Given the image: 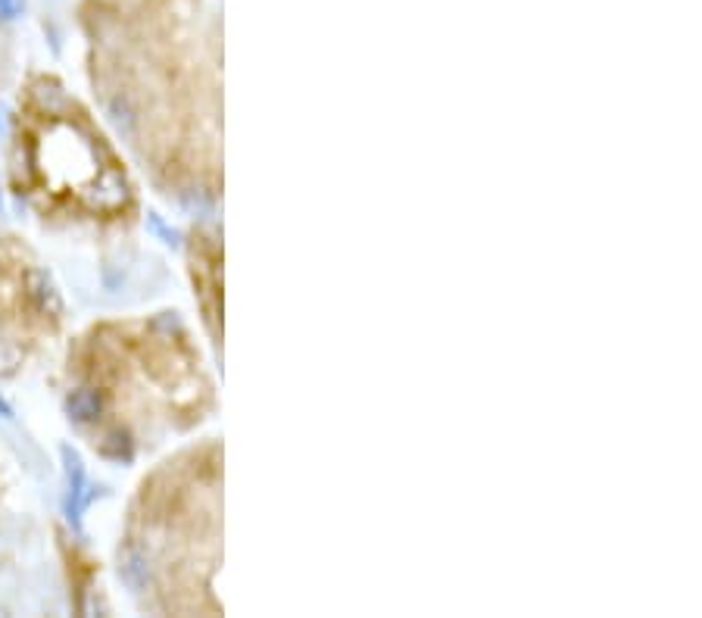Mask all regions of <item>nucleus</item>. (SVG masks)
<instances>
[{
	"label": "nucleus",
	"instance_id": "nucleus-1",
	"mask_svg": "<svg viewBox=\"0 0 702 618\" xmlns=\"http://www.w3.org/2000/svg\"><path fill=\"white\" fill-rule=\"evenodd\" d=\"M94 85L141 157L181 191L219 188V44L200 0H94Z\"/></svg>",
	"mask_w": 702,
	"mask_h": 618
},
{
	"label": "nucleus",
	"instance_id": "nucleus-2",
	"mask_svg": "<svg viewBox=\"0 0 702 618\" xmlns=\"http://www.w3.org/2000/svg\"><path fill=\"white\" fill-rule=\"evenodd\" d=\"M213 381L175 319L103 322L69 353V416L88 444L128 459L206 419Z\"/></svg>",
	"mask_w": 702,
	"mask_h": 618
},
{
	"label": "nucleus",
	"instance_id": "nucleus-3",
	"mask_svg": "<svg viewBox=\"0 0 702 618\" xmlns=\"http://www.w3.org/2000/svg\"><path fill=\"white\" fill-rule=\"evenodd\" d=\"M125 559L153 612H222L213 581L222 559V453L191 447L150 472L128 512Z\"/></svg>",
	"mask_w": 702,
	"mask_h": 618
},
{
	"label": "nucleus",
	"instance_id": "nucleus-4",
	"mask_svg": "<svg viewBox=\"0 0 702 618\" xmlns=\"http://www.w3.org/2000/svg\"><path fill=\"white\" fill-rule=\"evenodd\" d=\"M13 178L35 210L63 222L135 219L138 188L97 119L57 79L38 75L22 94Z\"/></svg>",
	"mask_w": 702,
	"mask_h": 618
},
{
	"label": "nucleus",
	"instance_id": "nucleus-5",
	"mask_svg": "<svg viewBox=\"0 0 702 618\" xmlns=\"http://www.w3.org/2000/svg\"><path fill=\"white\" fill-rule=\"evenodd\" d=\"M60 331V306L44 272L0 231V375L19 372Z\"/></svg>",
	"mask_w": 702,
	"mask_h": 618
},
{
	"label": "nucleus",
	"instance_id": "nucleus-6",
	"mask_svg": "<svg viewBox=\"0 0 702 618\" xmlns=\"http://www.w3.org/2000/svg\"><path fill=\"white\" fill-rule=\"evenodd\" d=\"M222 253H219V238L213 231H197L191 244V275H194V294L200 300L203 319L210 325V334L219 338V300H222Z\"/></svg>",
	"mask_w": 702,
	"mask_h": 618
}]
</instances>
